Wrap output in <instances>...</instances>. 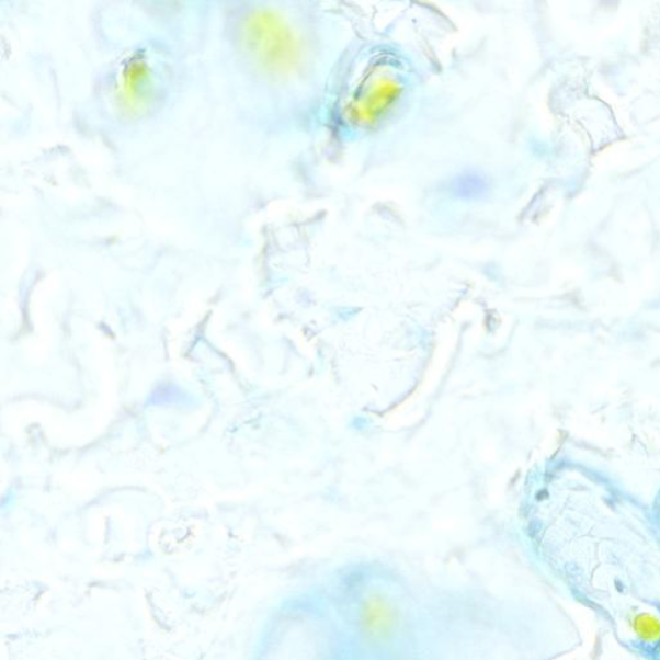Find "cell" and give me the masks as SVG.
Listing matches in <instances>:
<instances>
[{
	"label": "cell",
	"mask_w": 660,
	"mask_h": 660,
	"mask_svg": "<svg viewBox=\"0 0 660 660\" xmlns=\"http://www.w3.org/2000/svg\"><path fill=\"white\" fill-rule=\"evenodd\" d=\"M362 621L366 633L374 636H386L394 627L395 614L387 601L373 598L366 601Z\"/></svg>",
	"instance_id": "6da1fadb"
}]
</instances>
